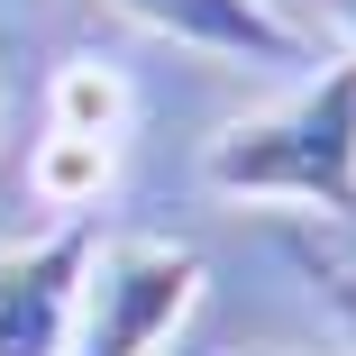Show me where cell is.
<instances>
[{
	"label": "cell",
	"mask_w": 356,
	"mask_h": 356,
	"mask_svg": "<svg viewBox=\"0 0 356 356\" xmlns=\"http://www.w3.org/2000/svg\"><path fill=\"white\" fill-rule=\"evenodd\" d=\"M329 19H338V55H356V0H329Z\"/></svg>",
	"instance_id": "ba28073f"
},
{
	"label": "cell",
	"mask_w": 356,
	"mask_h": 356,
	"mask_svg": "<svg viewBox=\"0 0 356 356\" xmlns=\"http://www.w3.org/2000/svg\"><path fill=\"white\" fill-rule=\"evenodd\" d=\"M283 256L302 265V283H311V293L338 311V329H347V347H356V274H347V265H338V256L311 238V229H283Z\"/></svg>",
	"instance_id": "52a82bcc"
},
{
	"label": "cell",
	"mask_w": 356,
	"mask_h": 356,
	"mask_svg": "<svg viewBox=\"0 0 356 356\" xmlns=\"http://www.w3.org/2000/svg\"><path fill=\"white\" fill-rule=\"evenodd\" d=\"M64 220L74 210H101V183H110V147H92V137H55L46 128V147H37V174H28Z\"/></svg>",
	"instance_id": "8992f818"
},
{
	"label": "cell",
	"mask_w": 356,
	"mask_h": 356,
	"mask_svg": "<svg viewBox=\"0 0 356 356\" xmlns=\"http://www.w3.org/2000/svg\"><path fill=\"white\" fill-rule=\"evenodd\" d=\"M119 19H137L147 37H174V46H201V55H238V64H320V46L274 19L265 0H110Z\"/></svg>",
	"instance_id": "277c9868"
},
{
	"label": "cell",
	"mask_w": 356,
	"mask_h": 356,
	"mask_svg": "<svg viewBox=\"0 0 356 356\" xmlns=\"http://www.w3.org/2000/svg\"><path fill=\"white\" fill-rule=\"evenodd\" d=\"M201 183L229 201H311L329 220H356V55H320L283 110L220 128Z\"/></svg>",
	"instance_id": "6da1fadb"
},
{
	"label": "cell",
	"mask_w": 356,
	"mask_h": 356,
	"mask_svg": "<svg viewBox=\"0 0 356 356\" xmlns=\"http://www.w3.org/2000/svg\"><path fill=\"white\" fill-rule=\"evenodd\" d=\"M119 119H128V83L110 64H64L55 74V137H92V147H119Z\"/></svg>",
	"instance_id": "5b68a950"
},
{
	"label": "cell",
	"mask_w": 356,
	"mask_h": 356,
	"mask_svg": "<svg viewBox=\"0 0 356 356\" xmlns=\"http://www.w3.org/2000/svg\"><path fill=\"white\" fill-rule=\"evenodd\" d=\"M201 302V256L174 238H101L83 302H74V347L64 356H165V338Z\"/></svg>",
	"instance_id": "7a4b0ae2"
},
{
	"label": "cell",
	"mask_w": 356,
	"mask_h": 356,
	"mask_svg": "<svg viewBox=\"0 0 356 356\" xmlns=\"http://www.w3.org/2000/svg\"><path fill=\"white\" fill-rule=\"evenodd\" d=\"M101 256V210H74L64 229L0 247V356H64L74 347V302Z\"/></svg>",
	"instance_id": "3957f363"
}]
</instances>
